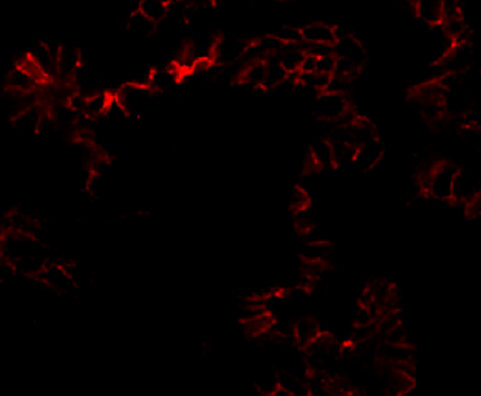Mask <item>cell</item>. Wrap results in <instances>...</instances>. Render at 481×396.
I'll use <instances>...</instances> for the list:
<instances>
[{
	"label": "cell",
	"mask_w": 481,
	"mask_h": 396,
	"mask_svg": "<svg viewBox=\"0 0 481 396\" xmlns=\"http://www.w3.org/2000/svg\"><path fill=\"white\" fill-rule=\"evenodd\" d=\"M384 338H386V344L390 345H407V342H409V334H407L403 322L395 327L392 331H388Z\"/></svg>",
	"instance_id": "4dcf8cb0"
},
{
	"label": "cell",
	"mask_w": 481,
	"mask_h": 396,
	"mask_svg": "<svg viewBox=\"0 0 481 396\" xmlns=\"http://www.w3.org/2000/svg\"><path fill=\"white\" fill-rule=\"evenodd\" d=\"M316 67H318V56L305 53V58H303V62L301 67V73H303V75H307V73H316Z\"/></svg>",
	"instance_id": "836d02e7"
},
{
	"label": "cell",
	"mask_w": 481,
	"mask_h": 396,
	"mask_svg": "<svg viewBox=\"0 0 481 396\" xmlns=\"http://www.w3.org/2000/svg\"><path fill=\"white\" fill-rule=\"evenodd\" d=\"M458 170L460 167L454 163H436L429 172L419 176L418 183L423 191L429 194V197L438 202H450L454 200V186Z\"/></svg>",
	"instance_id": "7a4b0ae2"
},
{
	"label": "cell",
	"mask_w": 481,
	"mask_h": 396,
	"mask_svg": "<svg viewBox=\"0 0 481 396\" xmlns=\"http://www.w3.org/2000/svg\"><path fill=\"white\" fill-rule=\"evenodd\" d=\"M270 396H294V395H293V393H290V392H286L285 388L277 387V388L272 392V395H270Z\"/></svg>",
	"instance_id": "e575fe53"
},
{
	"label": "cell",
	"mask_w": 481,
	"mask_h": 396,
	"mask_svg": "<svg viewBox=\"0 0 481 396\" xmlns=\"http://www.w3.org/2000/svg\"><path fill=\"white\" fill-rule=\"evenodd\" d=\"M333 76L328 75H322V73H307V75H303V73H299V75L296 76V84L299 85V87L313 90L316 93H324V91L328 90L331 84Z\"/></svg>",
	"instance_id": "cb8c5ba5"
},
{
	"label": "cell",
	"mask_w": 481,
	"mask_h": 396,
	"mask_svg": "<svg viewBox=\"0 0 481 396\" xmlns=\"http://www.w3.org/2000/svg\"><path fill=\"white\" fill-rule=\"evenodd\" d=\"M265 67H266L265 79H263V84H261V89L276 90L286 81V79H288V75H286L285 70L282 69V65H280L277 56L266 58Z\"/></svg>",
	"instance_id": "ffe728a7"
},
{
	"label": "cell",
	"mask_w": 481,
	"mask_h": 396,
	"mask_svg": "<svg viewBox=\"0 0 481 396\" xmlns=\"http://www.w3.org/2000/svg\"><path fill=\"white\" fill-rule=\"evenodd\" d=\"M137 11L152 23H161L167 17L169 3L164 0H141Z\"/></svg>",
	"instance_id": "44dd1931"
},
{
	"label": "cell",
	"mask_w": 481,
	"mask_h": 396,
	"mask_svg": "<svg viewBox=\"0 0 481 396\" xmlns=\"http://www.w3.org/2000/svg\"><path fill=\"white\" fill-rule=\"evenodd\" d=\"M319 322L313 318H301L293 325V338L297 345L307 349L309 344H313L320 336Z\"/></svg>",
	"instance_id": "5bb4252c"
},
{
	"label": "cell",
	"mask_w": 481,
	"mask_h": 396,
	"mask_svg": "<svg viewBox=\"0 0 481 396\" xmlns=\"http://www.w3.org/2000/svg\"><path fill=\"white\" fill-rule=\"evenodd\" d=\"M185 73L175 62L161 65L158 69H154L150 71L149 79V90L150 91H166L169 89L175 87L176 84L181 81V76Z\"/></svg>",
	"instance_id": "9c48e42d"
},
{
	"label": "cell",
	"mask_w": 481,
	"mask_h": 396,
	"mask_svg": "<svg viewBox=\"0 0 481 396\" xmlns=\"http://www.w3.org/2000/svg\"><path fill=\"white\" fill-rule=\"evenodd\" d=\"M384 154H386V149H384V144L379 141V138L370 139V141L359 145L353 163L362 170H371L381 163Z\"/></svg>",
	"instance_id": "8fae6325"
},
{
	"label": "cell",
	"mask_w": 481,
	"mask_h": 396,
	"mask_svg": "<svg viewBox=\"0 0 481 396\" xmlns=\"http://www.w3.org/2000/svg\"><path fill=\"white\" fill-rule=\"evenodd\" d=\"M28 54L34 60V64L39 67L40 71L47 76V79H50L56 75V59H54L51 51L48 50L45 42H39V44H36L33 47L32 53Z\"/></svg>",
	"instance_id": "d6986e66"
},
{
	"label": "cell",
	"mask_w": 481,
	"mask_h": 396,
	"mask_svg": "<svg viewBox=\"0 0 481 396\" xmlns=\"http://www.w3.org/2000/svg\"><path fill=\"white\" fill-rule=\"evenodd\" d=\"M7 85L10 91H16V93H30L36 87L34 79L30 78L25 71L21 69H13L7 76Z\"/></svg>",
	"instance_id": "d4e9b609"
},
{
	"label": "cell",
	"mask_w": 481,
	"mask_h": 396,
	"mask_svg": "<svg viewBox=\"0 0 481 396\" xmlns=\"http://www.w3.org/2000/svg\"><path fill=\"white\" fill-rule=\"evenodd\" d=\"M480 181L478 176L469 170H458L454 186V200L461 202L462 205L471 203L472 200L480 197Z\"/></svg>",
	"instance_id": "30bf717a"
},
{
	"label": "cell",
	"mask_w": 481,
	"mask_h": 396,
	"mask_svg": "<svg viewBox=\"0 0 481 396\" xmlns=\"http://www.w3.org/2000/svg\"><path fill=\"white\" fill-rule=\"evenodd\" d=\"M45 117L44 108L39 104L27 108V110L21 112L14 117V126L17 130L23 133H34L39 130V126L42 123V118Z\"/></svg>",
	"instance_id": "e0dca14e"
},
{
	"label": "cell",
	"mask_w": 481,
	"mask_h": 396,
	"mask_svg": "<svg viewBox=\"0 0 481 396\" xmlns=\"http://www.w3.org/2000/svg\"><path fill=\"white\" fill-rule=\"evenodd\" d=\"M353 324H355V327H368L376 324V318L370 308L357 305L355 316H353Z\"/></svg>",
	"instance_id": "f546056e"
},
{
	"label": "cell",
	"mask_w": 481,
	"mask_h": 396,
	"mask_svg": "<svg viewBox=\"0 0 481 396\" xmlns=\"http://www.w3.org/2000/svg\"><path fill=\"white\" fill-rule=\"evenodd\" d=\"M303 45H330L336 44V30L327 22H308L301 27Z\"/></svg>",
	"instance_id": "ba28073f"
},
{
	"label": "cell",
	"mask_w": 481,
	"mask_h": 396,
	"mask_svg": "<svg viewBox=\"0 0 481 396\" xmlns=\"http://www.w3.org/2000/svg\"><path fill=\"white\" fill-rule=\"evenodd\" d=\"M279 62L288 76H297L301 73V67L305 58V48L302 45H290L283 47V50L279 53Z\"/></svg>",
	"instance_id": "9a60e30c"
},
{
	"label": "cell",
	"mask_w": 481,
	"mask_h": 396,
	"mask_svg": "<svg viewBox=\"0 0 481 396\" xmlns=\"http://www.w3.org/2000/svg\"><path fill=\"white\" fill-rule=\"evenodd\" d=\"M333 54L336 59L349 60L353 65H356L361 69L365 60H367V50L362 45V42L355 36H345V38H339L336 44L333 45Z\"/></svg>",
	"instance_id": "52a82bcc"
},
{
	"label": "cell",
	"mask_w": 481,
	"mask_h": 396,
	"mask_svg": "<svg viewBox=\"0 0 481 396\" xmlns=\"http://www.w3.org/2000/svg\"><path fill=\"white\" fill-rule=\"evenodd\" d=\"M277 384L280 388H285L286 392L293 393L294 396H308L309 387L305 384V380L299 376H294L286 371H280L277 375Z\"/></svg>",
	"instance_id": "484cf974"
},
{
	"label": "cell",
	"mask_w": 481,
	"mask_h": 396,
	"mask_svg": "<svg viewBox=\"0 0 481 396\" xmlns=\"http://www.w3.org/2000/svg\"><path fill=\"white\" fill-rule=\"evenodd\" d=\"M113 100L123 108L127 117H139L149 110L154 101V91L141 85L124 82L115 91Z\"/></svg>",
	"instance_id": "3957f363"
},
{
	"label": "cell",
	"mask_w": 481,
	"mask_h": 396,
	"mask_svg": "<svg viewBox=\"0 0 481 396\" xmlns=\"http://www.w3.org/2000/svg\"><path fill=\"white\" fill-rule=\"evenodd\" d=\"M38 277L47 288L60 292V294H71L78 288L69 270L62 265L48 264Z\"/></svg>",
	"instance_id": "8992f818"
},
{
	"label": "cell",
	"mask_w": 481,
	"mask_h": 396,
	"mask_svg": "<svg viewBox=\"0 0 481 396\" xmlns=\"http://www.w3.org/2000/svg\"><path fill=\"white\" fill-rule=\"evenodd\" d=\"M113 100V95L106 93V91H95L89 96H85L82 115L89 119H96L99 117H104L107 112V107Z\"/></svg>",
	"instance_id": "2e32d148"
},
{
	"label": "cell",
	"mask_w": 481,
	"mask_h": 396,
	"mask_svg": "<svg viewBox=\"0 0 481 396\" xmlns=\"http://www.w3.org/2000/svg\"><path fill=\"white\" fill-rule=\"evenodd\" d=\"M274 38H277L285 47L290 45H302V33L301 27L294 25H280L276 32L271 33Z\"/></svg>",
	"instance_id": "83f0119b"
},
{
	"label": "cell",
	"mask_w": 481,
	"mask_h": 396,
	"mask_svg": "<svg viewBox=\"0 0 481 396\" xmlns=\"http://www.w3.org/2000/svg\"><path fill=\"white\" fill-rule=\"evenodd\" d=\"M81 51L75 47L62 45L56 58V76L64 81H70V78H75V73L81 67Z\"/></svg>",
	"instance_id": "7c38bea8"
},
{
	"label": "cell",
	"mask_w": 481,
	"mask_h": 396,
	"mask_svg": "<svg viewBox=\"0 0 481 396\" xmlns=\"http://www.w3.org/2000/svg\"><path fill=\"white\" fill-rule=\"evenodd\" d=\"M415 14L429 28L440 27L443 22V0H419L415 3Z\"/></svg>",
	"instance_id": "4fadbf2b"
},
{
	"label": "cell",
	"mask_w": 481,
	"mask_h": 396,
	"mask_svg": "<svg viewBox=\"0 0 481 396\" xmlns=\"http://www.w3.org/2000/svg\"><path fill=\"white\" fill-rule=\"evenodd\" d=\"M126 25H127V30H129L132 38H135V39L152 38V36H154L156 32L155 23H152L150 21L145 19V17L139 14L137 10L129 16Z\"/></svg>",
	"instance_id": "603a6c76"
},
{
	"label": "cell",
	"mask_w": 481,
	"mask_h": 396,
	"mask_svg": "<svg viewBox=\"0 0 481 396\" xmlns=\"http://www.w3.org/2000/svg\"><path fill=\"white\" fill-rule=\"evenodd\" d=\"M3 260L14 266L16 272L25 276H39L47 264V251L44 243L33 234L7 233L2 237Z\"/></svg>",
	"instance_id": "6da1fadb"
},
{
	"label": "cell",
	"mask_w": 481,
	"mask_h": 396,
	"mask_svg": "<svg viewBox=\"0 0 481 396\" xmlns=\"http://www.w3.org/2000/svg\"><path fill=\"white\" fill-rule=\"evenodd\" d=\"M14 274H16V270L13 265L8 264L7 260L0 261V283H7L8 280L14 277Z\"/></svg>",
	"instance_id": "d6a6232c"
},
{
	"label": "cell",
	"mask_w": 481,
	"mask_h": 396,
	"mask_svg": "<svg viewBox=\"0 0 481 396\" xmlns=\"http://www.w3.org/2000/svg\"><path fill=\"white\" fill-rule=\"evenodd\" d=\"M334 69H336V58H334V54L318 58V67H316V71L322 73V75L333 76Z\"/></svg>",
	"instance_id": "1f68e13d"
},
{
	"label": "cell",
	"mask_w": 481,
	"mask_h": 396,
	"mask_svg": "<svg viewBox=\"0 0 481 396\" xmlns=\"http://www.w3.org/2000/svg\"><path fill=\"white\" fill-rule=\"evenodd\" d=\"M415 386V381L409 373H404V371L393 370L390 375V390L395 393V396H403L406 393H409L410 390H413Z\"/></svg>",
	"instance_id": "4316f807"
},
{
	"label": "cell",
	"mask_w": 481,
	"mask_h": 396,
	"mask_svg": "<svg viewBox=\"0 0 481 396\" xmlns=\"http://www.w3.org/2000/svg\"><path fill=\"white\" fill-rule=\"evenodd\" d=\"M308 160L316 169L333 166L331 143L325 138L316 139V141L312 144V148H309Z\"/></svg>",
	"instance_id": "ac0fdd59"
},
{
	"label": "cell",
	"mask_w": 481,
	"mask_h": 396,
	"mask_svg": "<svg viewBox=\"0 0 481 396\" xmlns=\"http://www.w3.org/2000/svg\"><path fill=\"white\" fill-rule=\"evenodd\" d=\"M249 44H251V40L245 38H218L211 56L212 64L229 67L242 62Z\"/></svg>",
	"instance_id": "5b68a950"
},
{
	"label": "cell",
	"mask_w": 481,
	"mask_h": 396,
	"mask_svg": "<svg viewBox=\"0 0 481 396\" xmlns=\"http://www.w3.org/2000/svg\"><path fill=\"white\" fill-rule=\"evenodd\" d=\"M265 60H254V62H243V70L239 81L245 87L251 89H261L265 79Z\"/></svg>",
	"instance_id": "7402d4cb"
},
{
	"label": "cell",
	"mask_w": 481,
	"mask_h": 396,
	"mask_svg": "<svg viewBox=\"0 0 481 396\" xmlns=\"http://www.w3.org/2000/svg\"><path fill=\"white\" fill-rule=\"evenodd\" d=\"M309 205H312L309 192H307L305 189L301 186H296L290 195V211L293 212L294 216L301 214V212L309 209Z\"/></svg>",
	"instance_id": "f1b7e54d"
},
{
	"label": "cell",
	"mask_w": 481,
	"mask_h": 396,
	"mask_svg": "<svg viewBox=\"0 0 481 396\" xmlns=\"http://www.w3.org/2000/svg\"><path fill=\"white\" fill-rule=\"evenodd\" d=\"M314 113L320 121L327 123H339V121L344 123L350 115V102L342 93L324 91L314 102Z\"/></svg>",
	"instance_id": "277c9868"
}]
</instances>
